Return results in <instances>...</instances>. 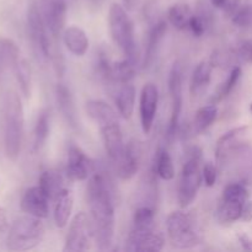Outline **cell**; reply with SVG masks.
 <instances>
[{
  "mask_svg": "<svg viewBox=\"0 0 252 252\" xmlns=\"http://www.w3.org/2000/svg\"><path fill=\"white\" fill-rule=\"evenodd\" d=\"M91 238L100 250H108L115 236V203L108 181L102 174H94L88 184Z\"/></svg>",
  "mask_w": 252,
  "mask_h": 252,
  "instance_id": "cell-1",
  "label": "cell"
},
{
  "mask_svg": "<svg viewBox=\"0 0 252 252\" xmlns=\"http://www.w3.org/2000/svg\"><path fill=\"white\" fill-rule=\"evenodd\" d=\"M4 118L5 153L10 160L15 161L21 150L24 135V108L19 95L14 91H9L5 96Z\"/></svg>",
  "mask_w": 252,
  "mask_h": 252,
  "instance_id": "cell-2",
  "label": "cell"
},
{
  "mask_svg": "<svg viewBox=\"0 0 252 252\" xmlns=\"http://www.w3.org/2000/svg\"><path fill=\"white\" fill-rule=\"evenodd\" d=\"M108 24H110V31L113 42L125 53L126 58L138 62L139 52H138L134 37V25L129 15L127 14V10L116 2L111 5Z\"/></svg>",
  "mask_w": 252,
  "mask_h": 252,
  "instance_id": "cell-3",
  "label": "cell"
},
{
  "mask_svg": "<svg viewBox=\"0 0 252 252\" xmlns=\"http://www.w3.org/2000/svg\"><path fill=\"white\" fill-rule=\"evenodd\" d=\"M27 26H29L30 38H31V42L37 53L41 54L42 58L51 59L53 62L57 74L62 75L64 71L63 58H62L61 54H57V52L53 51V46H52L48 33H47L48 27H47L41 10L38 9V6L34 2L30 5L29 7Z\"/></svg>",
  "mask_w": 252,
  "mask_h": 252,
  "instance_id": "cell-4",
  "label": "cell"
},
{
  "mask_svg": "<svg viewBox=\"0 0 252 252\" xmlns=\"http://www.w3.org/2000/svg\"><path fill=\"white\" fill-rule=\"evenodd\" d=\"M44 235V225L41 218L32 216L20 217L10 226L6 245L10 250L27 251L36 248Z\"/></svg>",
  "mask_w": 252,
  "mask_h": 252,
  "instance_id": "cell-5",
  "label": "cell"
},
{
  "mask_svg": "<svg viewBox=\"0 0 252 252\" xmlns=\"http://www.w3.org/2000/svg\"><path fill=\"white\" fill-rule=\"evenodd\" d=\"M167 235L171 245L176 249H192L201 244V234L194 218L182 211L169 214L166 220Z\"/></svg>",
  "mask_w": 252,
  "mask_h": 252,
  "instance_id": "cell-6",
  "label": "cell"
},
{
  "mask_svg": "<svg viewBox=\"0 0 252 252\" xmlns=\"http://www.w3.org/2000/svg\"><path fill=\"white\" fill-rule=\"evenodd\" d=\"M201 149L193 147L189 152V158L182 167L179 191H177V199L182 208H186L194 201L201 187L202 177H203L201 172Z\"/></svg>",
  "mask_w": 252,
  "mask_h": 252,
  "instance_id": "cell-7",
  "label": "cell"
},
{
  "mask_svg": "<svg viewBox=\"0 0 252 252\" xmlns=\"http://www.w3.org/2000/svg\"><path fill=\"white\" fill-rule=\"evenodd\" d=\"M249 199V191L243 184H230L224 189L217 208V219L221 224H231L241 218Z\"/></svg>",
  "mask_w": 252,
  "mask_h": 252,
  "instance_id": "cell-8",
  "label": "cell"
},
{
  "mask_svg": "<svg viewBox=\"0 0 252 252\" xmlns=\"http://www.w3.org/2000/svg\"><path fill=\"white\" fill-rule=\"evenodd\" d=\"M169 93L171 97V117L167 126L166 138L170 143L175 139L182 111V70L179 62H175L169 75Z\"/></svg>",
  "mask_w": 252,
  "mask_h": 252,
  "instance_id": "cell-9",
  "label": "cell"
},
{
  "mask_svg": "<svg viewBox=\"0 0 252 252\" xmlns=\"http://www.w3.org/2000/svg\"><path fill=\"white\" fill-rule=\"evenodd\" d=\"M91 236V228L89 217L84 212H79L71 220L65 238L64 251L79 252L89 249V240Z\"/></svg>",
  "mask_w": 252,
  "mask_h": 252,
  "instance_id": "cell-10",
  "label": "cell"
},
{
  "mask_svg": "<svg viewBox=\"0 0 252 252\" xmlns=\"http://www.w3.org/2000/svg\"><path fill=\"white\" fill-rule=\"evenodd\" d=\"M165 240L155 229H135L129 233L126 250L142 252H159L164 249Z\"/></svg>",
  "mask_w": 252,
  "mask_h": 252,
  "instance_id": "cell-11",
  "label": "cell"
},
{
  "mask_svg": "<svg viewBox=\"0 0 252 252\" xmlns=\"http://www.w3.org/2000/svg\"><path fill=\"white\" fill-rule=\"evenodd\" d=\"M158 103H159V91L155 84L148 83L143 86L140 93V123L144 134L152 132L154 125L155 116L158 112Z\"/></svg>",
  "mask_w": 252,
  "mask_h": 252,
  "instance_id": "cell-12",
  "label": "cell"
},
{
  "mask_svg": "<svg viewBox=\"0 0 252 252\" xmlns=\"http://www.w3.org/2000/svg\"><path fill=\"white\" fill-rule=\"evenodd\" d=\"M42 15H43V19L52 36L54 38H58L65 26V0H43L42 1Z\"/></svg>",
  "mask_w": 252,
  "mask_h": 252,
  "instance_id": "cell-13",
  "label": "cell"
},
{
  "mask_svg": "<svg viewBox=\"0 0 252 252\" xmlns=\"http://www.w3.org/2000/svg\"><path fill=\"white\" fill-rule=\"evenodd\" d=\"M140 160H142V147L137 140H130L127 145H125L122 155L116 162L118 177L125 181L134 177L139 169Z\"/></svg>",
  "mask_w": 252,
  "mask_h": 252,
  "instance_id": "cell-14",
  "label": "cell"
},
{
  "mask_svg": "<svg viewBox=\"0 0 252 252\" xmlns=\"http://www.w3.org/2000/svg\"><path fill=\"white\" fill-rule=\"evenodd\" d=\"M48 201L41 187H30L22 196L21 209L29 216L44 219L48 217Z\"/></svg>",
  "mask_w": 252,
  "mask_h": 252,
  "instance_id": "cell-15",
  "label": "cell"
},
{
  "mask_svg": "<svg viewBox=\"0 0 252 252\" xmlns=\"http://www.w3.org/2000/svg\"><path fill=\"white\" fill-rule=\"evenodd\" d=\"M100 130L101 134H102L103 144H105V149L107 152L108 158L116 164L121 158V155H122L123 150H125L120 122L117 120L105 123V125L100 126Z\"/></svg>",
  "mask_w": 252,
  "mask_h": 252,
  "instance_id": "cell-16",
  "label": "cell"
},
{
  "mask_svg": "<svg viewBox=\"0 0 252 252\" xmlns=\"http://www.w3.org/2000/svg\"><path fill=\"white\" fill-rule=\"evenodd\" d=\"M94 165L85 153L76 145H71L68 152V166L66 172L69 177L75 181H84L93 172Z\"/></svg>",
  "mask_w": 252,
  "mask_h": 252,
  "instance_id": "cell-17",
  "label": "cell"
},
{
  "mask_svg": "<svg viewBox=\"0 0 252 252\" xmlns=\"http://www.w3.org/2000/svg\"><path fill=\"white\" fill-rule=\"evenodd\" d=\"M56 96L59 111L63 115L64 120L66 121V123L71 128H78V115H76L75 102H74V97L70 89L64 85V84H58L56 88Z\"/></svg>",
  "mask_w": 252,
  "mask_h": 252,
  "instance_id": "cell-18",
  "label": "cell"
},
{
  "mask_svg": "<svg viewBox=\"0 0 252 252\" xmlns=\"http://www.w3.org/2000/svg\"><path fill=\"white\" fill-rule=\"evenodd\" d=\"M63 42L66 49L76 57H83L89 49V38L85 31L78 26H70L63 31Z\"/></svg>",
  "mask_w": 252,
  "mask_h": 252,
  "instance_id": "cell-19",
  "label": "cell"
},
{
  "mask_svg": "<svg viewBox=\"0 0 252 252\" xmlns=\"http://www.w3.org/2000/svg\"><path fill=\"white\" fill-rule=\"evenodd\" d=\"M167 32V24L165 21H159L152 27L148 36L147 47H145L144 58H143V68H149L157 57L158 49L160 43L164 39L165 34Z\"/></svg>",
  "mask_w": 252,
  "mask_h": 252,
  "instance_id": "cell-20",
  "label": "cell"
},
{
  "mask_svg": "<svg viewBox=\"0 0 252 252\" xmlns=\"http://www.w3.org/2000/svg\"><path fill=\"white\" fill-rule=\"evenodd\" d=\"M54 202H56V206H54V223L58 228H64L68 224L71 212H73V194L69 189H64Z\"/></svg>",
  "mask_w": 252,
  "mask_h": 252,
  "instance_id": "cell-21",
  "label": "cell"
},
{
  "mask_svg": "<svg viewBox=\"0 0 252 252\" xmlns=\"http://www.w3.org/2000/svg\"><path fill=\"white\" fill-rule=\"evenodd\" d=\"M86 112L88 115L95 121L98 127L105 123L117 121V113L116 111L108 105L107 102L102 100H90L86 102Z\"/></svg>",
  "mask_w": 252,
  "mask_h": 252,
  "instance_id": "cell-22",
  "label": "cell"
},
{
  "mask_svg": "<svg viewBox=\"0 0 252 252\" xmlns=\"http://www.w3.org/2000/svg\"><path fill=\"white\" fill-rule=\"evenodd\" d=\"M214 64L209 61H202L198 65L194 68L191 78V86L189 91L191 95H198L201 91H203L209 85L212 79V71H213Z\"/></svg>",
  "mask_w": 252,
  "mask_h": 252,
  "instance_id": "cell-23",
  "label": "cell"
},
{
  "mask_svg": "<svg viewBox=\"0 0 252 252\" xmlns=\"http://www.w3.org/2000/svg\"><path fill=\"white\" fill-rule=\"evenodd\" d=\"M116 106L125 120H129L133 115L135 105V88L130 83L123 84L115 98Z\"/></svg>",
  "mask_w": 252,
  "mask_h": 252,
  "instance_id": "cell-24",
  "label": "cell"
},
{
  "mask_svg": "<svg viewBox=\"0 0 252 252\" xmlns=\"http://www.w3.org/2000/svg\"><path fill=\"white\" fill-rule=\"evenodd\" d=\"M38 186L46 193L49 201H56L57 197L64 189L63 177L56 170H46L42 172L41 177H39Z\"/></svg>",
  "mask_w": 252,
  "mask_h": 252,
  "instance_id": "cell-25",
  "label": "cell"
},
{
  "mask_svg": "<svg viewBox=\"0 0 252 252\" xmlns=\"http://www.w3.org/2000/svg\"><path fill=\"white\" fill-rule=\"evenodd\" d=\"M137 64L138 62L129 58L112 63L110 84H122L123 85V84L130 83L137 73Z\"/></svg>",
  "mask_w": 252,
  "mask_h": 252,
  "instance_id": "cell-26",
  "label": "cell"
},
{
  "mask_svg": "<svg viewBox=\"0 0 252 252\" xmlns=\"http://www.w3.org/2000/svg\"><path fill=\"white\" fill-rule=\"evenodd\" d=\"M248 130V127H238L229 132L224 133L217 142L216 147V157L218 162H221V160L225 159L229 152H233L235 149V143L238 142L239 138Z\"/></svg>",
  "mask_w": 252,
  "mask_h": 252,
  "instance_id": "cell-27",
  "label": "cell"
},
{
  "mask_svg": "<svg viewBox=\"0 0 252 252\" xmlns=\"http://www.w3.org/2000/svg\"><path fill=\"white\" fill-rule=\"evenodd\" d=\"M191 7L184 2L174 4L167 11L169 22L177 30H185L189 26V20L192 17Z\"/></svg>",
  "mask_w": 252,
  "mask_h": 252,
  "instance_id": "cell-28",
  "label": "cell"
},
{
  "mask_svg": "<svg viewBox=\"0 0 252 252\" xmlns=\"http://www.w3.org/2000/svg\"><path fill=\"white\" fill-rule=\"evenodd\" d=\"M217 116H218V108H217L214 103L199 108L196 112V115H194V132L197 134H202L203 132H206L213 125L214 121L217 120Z\"/></svg>",
  "mask_w": 252,
  "mask_h": 252,
  "instance_id": "cell-29",
  "label": "cell"
},
{
  "mask_svg": "<svg viewBox=\"0 0 252 252\" xmlns=\"http://www.w3.org/2000/svg\"><path fill=\"white\" fill-rule=\"evenodd\" d=\"M49 117L48 110L41 111L36 121L33 130V152H38L47 142L49 134Z\"/></svg>",
  "mask_w": 252,
  "mask_h": 252,
  "instance_id": "cell-30",
  "label": "cell"
},
{
  "mask_svg": "<svg viewBox=\"0 0 252 252\" xmlns=\"http://www.w3.org/2000/svg\"><path fill=\"white\" fill-rule=\"evenodd\" d=\"M0 61L5 66L14 70L20 62V49L14 41L9 38L0 39Z\"/></svg>",
  "mask_w": 252,
  "mask_h": 252,
  "instance_id": "cell-31",
  "label": "cell"
},
{
  "mask_svg": "<svg viewBox=\"0 0 252 252\" xmlns=\"http://www.w3.org/2000/svg\"><path fill=\"white\" fill-rule=\"evenodd\" d=\"M155 172L160 179L170 181L175 177V167L171 157L166 149H159L155 158Z\"/></svg>",
  "mask_w": 252,
  "mask_h": 252,
  "instance_id": "cell-32",
  "label": "cell"
},
{
  "mask_svg": "<svg viewBox=\"0 0 252 252\" xmlns=\"http://www.w3.org/2000/svg\"><path fill=\"white\" fill-rule=\"evenodd\" d=\"M240 76H241L240 66H235V68H233V70L230 71V74H229V76L226 78V80L223 81V83L219 85V88L217 89L216 93H214L213 97H212L211 100L212 103L217 105V103L220 102L221 100H224V98L231 93V90L235 88V85L238 84Z\"/></svg>",
  "mask_w": 252,
  "mask_h": 252,
  "instance_id": "cell-33",
  "label": "cell"
},
{
  "mask_svg": "<svg viewBox=\"0 0 252 252\" xmlns=\"http://www.w3.org/2000/svg\"><path fill=\"white\" fill-rule=\"evenodd\" d=\"M14 71L15 74H16L17 83H19L22 94H24L26 97H30L32 89V76L30 64L27 63L25 59H20L19 64L15 66Z\"/></svg>",
  "mask_w": 252,
  "mask_h": 252,
  "instance_id": "cell-34",
  "label": "cell"
},
{
  "mask_svg": "<svg viewBox=\"0 0 252 252\" xmlns=\"http://www.w3.org/2000/svg\"><path fill=\"white\" fill-rule=\"evenodd\" d=\"M133 228L155 229L154 211L149 207H139L133 216Z\"/></svg>",
  "mask_w": 252,
  "mask_h": 252,
  "instance_id": "cell-35",
  "label": "cell"
},
{
  "mask_svg": "<svg viewBox=\"0 0 252 252\" xmlns=\"http://www.w3.org/2000/svg\"><path fill=\"white\" fill-rule=\"evenodd\" d=\"M233 22L238 27H248L252 24V7H239L238 11L233 15Z\"/></svg>",
  "mask_w": 252,
  "mask_h": 252,
  "instance_id": "cell-36",
  "label": "cell"
},
{
  "mask_svg": "<svg viewBox=\"0 0 252 252\" xmlns=\"http://www.w3.org/2000/svg\"><path fill=\"white\" fill-rule=\"evenodd\" d=\"M212 5L233 16L240 7V0H212Z\"/></svg>",
  "mask_w": 252,
  "mask_h": 252,
  "instance_id": "cell-37",
  "label": "cell"
},
{
  "mask_svg": "<svg viewBox=\"0 0 252 252\" xmlns=\"http://www.w3.org/2000/svg\"><path fill=\"white\" fill-rule=\"evenodd\" d=\"M189 29H191L192 33L196 37L203 36L204 32L207 29V22L204 20V17H202L201 15H192L191 20H189Z\"/></svg>",
  "mask_w": 252,
  "mask_h": 252,
  "instance_id": "cell-38",
  "label": "cell"
},
{
  "mask_svg": "<svg viewBox=\"0 0 252 252\" xmlns=\"http://www.w3.org/2000/svg\"><path fill=\"white\" fill-rule=\"evenodd\" d=\"M202 176L207 187H213L217 181V169L212 162H207L202 170Z\"/></svg>",
  "mask_w": 252,
  "mask_h": 252,
  "instance_id": "cell-39",
  "label": "cell"
},
{
  "mask_svg": "<svg viewBox=\"0 0 252 252\" xmlns=\"http://www.w3.org/2000/svg\"><path fill=\"white\" fill-rule=\"evenodd\" d=\"M239 56L246 63L252 64V38L246 39L239 47Z\"/></svg>",
  "mask_w": 252,
  "mask_h": 252,
  "instance_id": "cell-40",
  "label": "cell"
},
{
  "mask_svg": "<svg viewBox=\"0 0 252 252\" xmlns=\"http://www.w3.org/2000/svg\"><path fill=\"white\" fill-rule=\"evenodd\" d=\"M239 243L246 251H252V239L246 234H239Z\"/></svg>",
  "mask_w": 252,
  "mask_h": 252,
  "instance_id": "cell-41",
  "label": "cell"
},
{
  "mask_svg": "<svg viewBox=\"0 0 252 252\" xmlns=\"http://www.w3.org/2000/svg\"><path fill=\"white\" fill-rule=\"evenodd\" d=\"M241 219H243L244 221H246V223H250L252 220V201L246 202L245 206H244Z\"/></svg>",
  "mask_w": 252,
  "mask_h": 252,
  "instance_id": "cell-42",
  "label": "cell"
},
{
  "mask_svg": "<svg viewBox=\"0 0 252 252\" xmlns=\"http://www.w3.org/2000/svg\"><path fill=\"white\" fill-rule=\"evenodd\" d=\"M9 229V220H7L6 212L0 207V233H5Z\"/></svg>",
  "mask_w": 252,
  "mask_h": 252,
  "instance_id": "cell-43",
  "label": "cell"
},
{
  "mask_svg": "<svg viewBox=\"0 0 252 252\" xmlns=\"http://www.w3.org/2000/svg\"><path fill=\"white\" fill-rule=\"evenodd\" d=\"M138 1H139V0H122V4L123 7H125L127 11H133V10L137 7Z\"/></svg>",
  "mask_w": 252,
  "mask_h": 252,
  "instance_id": "cell-44",
  "label": "cell"
},
{
  "mask_svg": "<svg viewBox=\"0 0 252 252\" xmlns=\"http://www.w3.org/2000/svg\"><path fill=\"white\" fill-rule=\"evenodd\" d=\"M250 108H251V112H252V103H251V106H250Z\"/></svg>",
  "mask_w": 252,
  "mask_h": 252,
  "instance_id": "cell-45",
  "label": "cell"
}]
</instances>
